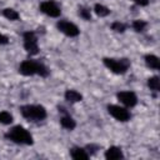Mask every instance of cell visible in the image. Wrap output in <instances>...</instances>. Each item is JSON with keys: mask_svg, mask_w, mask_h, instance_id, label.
I'll return each instance as SVG.
<instances>
[{"mask_svg": "<svg viewBox=\"0 0 160 160\" xmlns=\"http://www.w3.org/2000/svg\"><path fill=\"white\" fill-rule=\"evenodd\" d=\"M19 71H20V74H22L25 76H31V75L38 74V75L45 78V76L49 75L48 68L44 64L38 62V61H34V60H25V61H22L20 64Z\"/></svg>", "mask_w": 160, "mask_h": 160, "instance_id": "1", "label": "cell"}, {"mask_svg": "<svg viewBox=\"0 0 160 160\" xmlns=\"http://www.w3.org/2000/svg\"><path fill=\"white\" fill-rule=\"evenodd\" d=\"M5 138L11 140L12 142L16 144H22V145H31L32 144V136L31 134L22 126L16 125L11 130H9L5 134Z\"/></svg>", "mask_w": 160, "mask_h": 160, "instance_id": "2", "label": "cell"}, {"mask_svg": "<svg viewBox=\"0 0 160 160\" xmlns=\"http://www.w3.org/2000/svg\"><path fill=\"white\" fill-rule=\"evenodd\" d=\"M21 115L32 121H40L46 118V110L41 105H24L20 108Z\"/></svg>", "mask_w": 160, "mask_h": 160, "instance_id": "3", "label": "cell"}, {"mask_svg": "<svg viewBox=\"0 0 160 160\" xmlns=\"http://www.w3.org/2000/svg\"><path fill=\"white\" fill-rule=\"evenodd\" d=\"M104 65L112 71L114 74H125L130 66V61L128 59H111V58H105Z\"/></svg>", "mask_w": 160, "mask_h": 160, "instance_id": "4", "label": "cell"}, {"mask_svg": "<svg viewBox=\"0 0 160 160\" xmlns=\"http://www.w3.org/2000/svg\"><path fill=\"white\" fill-rule=\"evenodd\" d=\"M24 48L26 52L30 55H36L39 52V45H38V38L32 31L24 32Z\"/></svg>", "mask_w": 160, "mask_h": 160, "instance_id": "5", "label": "cell"}, {"mask_svg": "<svg viewBox=\"0 0 160 160\" xmlns=\"http://www.w3.org/2000/svg\"><path fill=\"white\" fill-rule=\"evenodd\" d=\"M56 26H58V29H59L62 34H65L66 36H70V38L78 36L79 32H80L79 28H78L75 24H72V22H70V21H66V20H60V21L56 24Z\"/></svg>", "mask_w": 160, "mask_h": 160, "instance_id": "6", "label": "cell"}, {"mask_svg": "<svg viewBox=\"0 0 160 160\" xmlns=\"http://www.w3.org/2000/svg\"><path fill=\"white\" fill-rule=\"evenodd\" d=\"M108 111L112 118H115L119 121H128L131 118L130 112L125 108H121L119 105H109L108 106Z\"/></svg>", "mask_w": 160, "mask_h": 160, "instance_id": "7", "label": "cell"}, {"mask_svg": "<svg viewBox=\"0 0 160 160\" xmlns=\"http://www.w3.org/2000/svg\"><path fill=\"white\" fill-rule=\"evenodd\" d=\"M40 10H41V12H44L45 15L51 16V18H58V16H60V14H61L60 8H59V6L55 4V1H52V0L42 1V2L40 4Z\"/></svg>", "mask_w": 160, "mask_h": 160, "instance_id": "8", "label": "cell"}, {"mask_svg": "<svg viewBox=\"0 0 160 160\" xmlns=\"http://www.w3.org/2000/svg\"><path fill=\"white\" fill-rule=\"evenodd\" d=\"M116 96L120 102H122L125 106H129V108L135 106L138 102V98L132 91H120L116 94Z\"/></svg>", "mask_w": 160, "mask_h": 160, "instance_id": "9", "label": "cell"}, {"mask_svg": "<svg viewBox=\"0 0 160 160\" xmlns=\"http://www.w3.org/2000/svg\"><path fill=\"white\" fill-rule=\"evenodd\" d=\"M105 158L108 160H118V159H122L124 154L121 151L120 148L118 146H110L106 151H105Z\"/></svg>", "mask_w": 160, "mask_h": 160, "instance_id": "10", "label": "cell"}, {"mask_svg": "<svg viewBox=\"0 0 160 160\" xmlns=\"http://www.w3.org/2000/svg\"><path fill=\"white\" fill-rule=\"evenodd\" d=\"M65 100L69 102H79L82 100V95L76 90H66L65 91Z\"/></svg>", "mask_w": 160, "mask_h": 160, "instance_id": "11", "label": "cell"}, {"mask_svg": "<svg viewBox=\"0 0 160 160\" xmlns=\"http://www.w3.org/2000/svg\"><path fill=\"white\" fill-rule=\"evenodd\" d=\"M60 124H61L62 128H65V129H68V130H72V129H75V126H76L75 120H74L71 116H69V115L62 116V118L60 119Z\"/></svg>", "mask_w": 160, "mask_h": 160, "instance_id": "12", "label": "cell"}, {"mask_svg": "<svg viewBox=\"0 0 160 160\" xmlns=\"http://www.w3.org/2000/svg\"><path fill=\"white\" fill-rule=\"evenodd\" d=\"M145 62H146V65H148L150 69L159 70V68H160L159 58L155 56V55H146V56H145Z\"/></svg>", "mask_w": 160, "mask_h": 160, "instance_id": "13", "label": "cell"}, {"mask_svg": "<svg viewBox=\"0 0 160 160\" xmlns=\"http://www.w3.org/2000/svg\"><path fill=\"white\" fill-rule=\"evenodd\" d=\"M70 155H71L72 159H78V160L79 159H88L89 158L86 150H84L81 148H72L70 150Z\"/></svg>", "mask_w": 160, "mask_h": 160, "instance_id": "14", "label": "cell"}, {"mask_svg": "<svg viewBox=\"0 0 160 160\" xmlns=\"http://www.w3.org/2000/svg\"><path fill=\"white\" fill-rule=\"evenodd\" d=\"M94 11H95V14H96L98 16H100V18L108 16V15L110 14V10H109L106 6L101 5V4H95V6H94Z\"/></svg>", "mask_w": 160, "mask_h": 160, "instance_id": "15", "label": "cell"}, {"mask_svg": "<svg viewBox=\"0 0 160 160\" xmlns=\"http://www.w3.org/2000/svg\"><path fill=\"white\" fill-rule=\"evenodd\" d=\"M2 15H4L6 19H9V20H18V19L20 18L19 12H18L16 10L11 9V8H6V9H4V10H2Z\"/></svg>", "mask_w": 160, "mask_h": 160, "instance_id": "16", "label": "cell"}, {"mask_svg": "<svg viewBox=\"0 0 160 160\" xmlns=\"http://www.w3.org/2000/svg\"><path fill=\"white\" fill-rule=\"evenodd\" d=\"M148 86L152 91H159L160 90V79L158 76H151L148 80Z\"/></svg>", "mask_w": 160, "mask_h": 160, "instance_id": "17", "label": "cell"}, {"mask_svg": "<svg viewBox=\"0 0 160 160\" xmlns=\"http://www.w3.org/2000/svg\"><path fill=\"white\" fill-rule=\"evenodd\" d=\"M0 122L4 125H9L12 122V115L8 111H1L0 112Z\"/></svg>", "mask_w": 160, "mask_h": 160, "instance_id": "18", "label": "cell"}, {"mask_svg": "<svg viewBox=\"0 0 160 160\" xmlns=\"http://www.w3.org/2000/svg\"><path fill=\"white\" fill-rule=\"evenodd\" d=\"M146 25H148V24H146L144 20H135V21L132 22V28H134V30L138 31V32L144 31L145 28H146Z\"/></svg>", "mask_w": 160, "mask_h": 160, "instance_id": "19", "label": "cell"}, {"mask_svg": "<svg viewBox=\"0 0 160 160\" xmlns=\"http://www.w3.org/2000/svg\"><path fill=\"white\" fill-rule=\"evenodd\" d=\"M111 29L114 31H116V32H124L125 29H126V26L122 22H120V21H115V22L111 24Z\"/></svg>", "mask_w": 160, "mask_h": 160, "instance_id": "20", "label": "cell"}, {"mask_svg": "<svg viewBox=\"0 0 160 160\" xmlns=\"http://www.w3.org/2000/svg\"><path fill=\"white\" fill-rule=\"evenodd\" d=\"M79 15L84 20H91V14H90V10L88 8H80L79 9Z\"/></svg>", "mask_w": 160, "mask_h": 160, "instance_id": "21", "label": "cell"}, {"mask_svg": "<svg viewBox=\"0 0 160 160\" xmlns=\"http://www.w3.org/2000/svg\"><path fill=\"white\" fill-rule=\"evenodd\" d=\"M136 5H140V6H146L149 4V0H132Z\"/></svg>", "mask_w": 160, "mask_h": 160, "instance_id": "22", "label": "cell"}, {"mask_svg": "<svg viewBox=\"0 0 160 160\" xmlns=\"http://www.w3.org/2000/svg\"><path fill=\"white\" fill-rule=\"evenodd\" d=\"M9 42V40H8V38L5 36V35H2V34H0V45H5V44H8Z\"/></svg>", "mask_w": 160, "mask_h": 160, "instance_id": "23", "label": "cell"}]
</instances>
